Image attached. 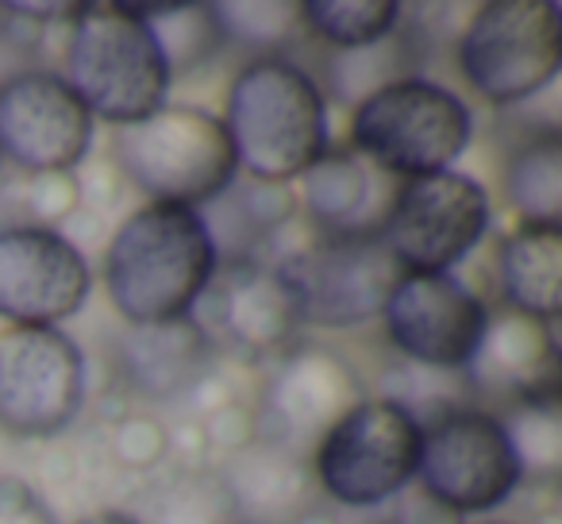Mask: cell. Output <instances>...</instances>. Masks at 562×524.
Instances as JSON below:
<instances>
[{
	"instance_id": "obj_19",
	"label": "cell",
	"mask_w": 562,
	"mask_h": 524,
	"mask_svg": "<svg viewBox=\"0 0 562 524\" xmlns=\"http://www.w3.org/2000/svg\"><path fill=\"white\" fill-rule=\"evenodd\" d=\"M212 344L204 328L186 316L173 324H150V328H132L120 344V367L127 382L139 386L147 398H173L189 390L209 367Z\"/></svg>"
},
{
	"instance_id": "obj_3",
	"label": "cell",
	"mask_w": 562,
	"mask_h": 524,
	"mask_svg": "<svg viewBox=\"0 0 562 524\" xmlns=\"http://www.w3.org/2000/svg\"><path fill=\"white\" fill-rule=\"evenodd\" d=\"M63 78L89 116L116 127L155 116L173 86L147 16L120 0L74 4Z\"/></svg>"
},
{
	"instance_id": "obj_21",
	"label": "cell",
	"mask_w": 562,
	"mask_h": 524,
	"mask_svg": "<svg viewBox=\"0 0 562 524\" xmlns=\"http://www.w3.org/2000/svg\"><path fill=\"white\" fill-rule=\"evenodd\" d=\"M505 197L520 224L562 227V135L531 132L505 158Z\"/></svg>"
},
{
	"instance_id": "obj_13",
	"label": "cell",
	"mask_w": 562,
	"mask_h": 524,
	"mask_svg": "<svg viewBox=\"0 0 562 524\" xmlns=\"http://www.w3.org/2000/svg\"><path fill=\"white\" fill-rule=\"evenodd\" d=\"M390 344L431 370H467L490 328L482 298L454 275H405L382 309Z\"/></svg>"
},
{
	"instance_id": "obj_26",
	"label": "cell",
	"mask_w": 562,
	"mask_h": 524,
	"mask_svg": "<svg viewBox=\"0 0 562 524\" xmlns=\"http://www.w3.org/2000/svg\"><path fill=\"white\" fill-rule=\"evenodd\" d=\"M0 524H55V513L24 478L0 475Z\"/></svg>"
},
{
	"instance_id": "obj_25",
	"label": "cell",
	"mask_w": 562,
	"mask_h": 524,
	"mask_svg": "<svg viewBox=\"0 0 562 524\" xmlns=\"http://www.w3.org/2000/svg\"><path fill=\"white\" fill-rule=\"evenodd\" d=\"M220 43L250 51H278L301 27L297 4H209Z\"/></svg>"
},
{
	"instance_id": "obj_27",
	"label": "cell",
	"mask_w": 562,
	"mask_h": 524,
	"mask_svg": "<svg viewBox=\"0 0 562 524\" xmlns=\"http://www.w3.org/2000/svg\"><path fill=\"white\" fill-rule=\"evenodd\" d=\"M32 43L16 32V27L0 24V86H9L16 74L32 70Z\"/></svg>"
},
{
	"instance_id": "obj_22",
	"label": "cell",
	"mask_w": 562,
	"mask_h": 524,
	"mask_svg": "<svg viewBox=\"0 0 562 524\" xmlns=\"http://www.w3.org/2000/svg\"><path fill=\"white\" fill-rule=\"evenodd\" d=\"M297 12L301 27H308L316 40L344 55L378 47L401 24L397 0H305L297 4Z\"/></svg>"
},
{
	"instance_id": "obj_20",
	"label": "cell",
	"mask_w": 562,
	"mask_h": 524,
	"mask_svg": "<svg viewBox=\"0 0 562 524\" xmlns=\"http://www.w3.org/2000/svg\"><path fill=\"white\" fill-rule=\"evenodd\" d=\"M374 174L367 158H359L351 147L328 150L313 170L305 174V201L321 232H370L378 227L374 212Z\"/></svg>"
},
{
	"instance_id": "obj_23",
	"label": "cell",
	"mask_w": 562,
	"mask_h": 524,
	"mask_svg": "<svg viewBox=\"0 0 562 524\" xmlns=\"http://www.w3.org/2000/svg\"><path fill=\"white\" fill-rule=\"evenodd\" d=\"M143 505L150 516H135L139 524H235V513H239L232 490H227V478L204 475V470L155 486Z\"/></svg>"
},
{
	"instance_id": "obj_14",
	"label": "cell",
	"mask_w": 562,
	"mask_h": 524,
	"mask_svg": "<svg viewBox=\"0 0 562 524\" xmlns=\"http://www.w3.org/2000/svg\"><path fill=\"white\" fill-rule=\"evenodd\" d=\"M89 109L78 101L63 74L32 70L0 86V158L35 178L70 174L93 143Z\"/></svg>"
},
{
	"instance_id": "obj_6",
	"label": "cell",
	"mask_w": 562,
	"mask_h": 524,
	"mask_svg": "<svg viewBox=\"0 0 562 524\" xmlns=\"http://www.w3.org/2000/svg\"><path fill=\"white\" fill-rule=\"evenodd\" d=\"M416 459L420 416L397 398H362L316 439L313 475L339 505L374 509L416 482Z\"/></svg>"
},
{
	"instance_id": "obj_17",
	"label": "cell",
	"mask_w": 562,
	"mask_h": 524,
	"mask_svg": "<svg viewBox=\"0 0 562 524\" xmlns=\"http://www.w3.org/2000/svg\"><path fill=\"white\" fill-rule=\"evenodd\" d=\"M470 375L482 386H505L520 393V405H559V352L547 324L508 313L485 328Z\"/></svg>"
},
{
	"instance_id": "obj_28",
	"label": "cell",
	"mask_w": 562,
	"mask_h": 524,
	"mask_svg": "<svg viewBox=\"0 0 562 524\" xmlns=\"http://www.w3.org/2000/svg\"><path fill=\"white\" fill-rule=\"evenodd\" d=\"M78 524H139L127 509H97V513L81 516Z\"/></svg>"
},
{
	"instance_id": "obj_12",
	"label": "cell",
	"mask_w": 562,
	"mask_h": 524,
	"mask_svg": "<svg viewBox=\"0 0 562 524\" xmlns=\"http://www.w3.org/2000/svg\"><path fill=\"white\" fill-rule=\"evenodd\" d=\"M89 290L86 255L55 224L0 227V321L9 328H58Z\"/></svg>"
},
{
	"instance_id": "obj_9",
	"label": "cell",
	"mask_w": 562,
	"mask_h": 524,
	"mask_svg": "<svg viewBox=\"0 0 562 524\" xmlns=\"http://www.w3.org/2000/svg\"><path fill=\"white\" fill-rule=\"evenodd\" d=\"M297 301L301 324L355 328L382 316L393 282L405 270L393 263L378 227L370 232H321L297 255L273 263Z\"/></svg>"
},
{
	"instance_id": "obj_18",
	"label": "cell",
	"mask_w": 562,
	"mask_h": 524,
	"mask_svg": "<svg viewBox=\"0 0 562 524\" xmlns=\"http://www.w3.org/2000/svg\"><path fill=\"white\" fill-rule=\"evenodd\" d=\"M497 282L508 313L554 324L562 313V227H513L497 250Z\"/></svg>"
},
{
	"instance_id": "obj_16",
	"label": "cell",
	"mask_w": 562,
	"mask_h": 524,
	"mask_svg": "<svg viewBox=\"0 0 562 524\" xmlns=\"http://www.w3.org/2000/svg\"><path fill=\"white\" fill-rule=\"evenodd\" d=\"M209 290L216 298V316L227 339L250 355L281 352L301 328L297 301L278 267H266L255 258L232 263L224 275L216 270Z\"/></svg>"
},
{
	"instance_id": "obj_1",
	"label": "cell",
	"mask_w": 562,
	"mask_h": 524,
	"mask_svg": "<svg viewBox=\"0 0 562 524\" xmlns=\"http://www.w3.org/2000/svg\"><path fill=\"white\" fill-rule=\"evenodd\" d=\"M104 293L127 328L193 316L220 270V247L201 209L150 201L135 209L104 250Z\"/></svg>"
},
{
	"instance_id": "obj_7",
	"label": "cell",
	"mask_w": 562,
	"mask_h": 524,
	"mask_svg": "<svg viewBox=\"0 0 562 524\" xmlns=\"http://www.w3.org/2000/svg\"><path fill=\"white\" fill-rule=\"evenodd\" d=\"M520 478V455L497 413L459 405L420 424L416 482L443 513H490L513 498Z\"/></svg>"
},
{
	"instance_id": "obj_11",
	"label": "cell",
	"mask_w": 562,
	"mask_h": 524,
	"mask_svg": "<svg viewBox=\"0 0 562 524\" xmlns=\"http://www.w3.org/2000/svg\"><path fill=\"white\" fill-rule=\"evenodd\" d=\"M86 405V355L63 328L0 332V432L63 436Z\"/></svg>"
},
{
	"instance_id": "obj_24",
	"label": "cell",
	"mask_w": 562,
	"mask_h": 524,
	"mask_svg": "<svg viewBox=\"0 0 562 524\" xmlns=\"http://www.w3.org/2000/svg\"><path fill=\"white\" fill-rule=\"evenodd\" d=\"M162 47L170 74H181L189 66H201L209 55H216L220 43L216 20L209 4H189V9H139Z\"/></svg>"
},
{
	"instance_id": "obj_2",
	"label": "cell",
	"mask_w": 562,
	"mask_h": 524,
	"mask_svg": "<svg viewBox=\"0 0 562 524\" xmlns=\"http://www.w3.org/2000/svg\"><path fill=\"white\" fill-rule=\"evenodd\" d=\"M220 124L255 186H290L331 150L324 89L281 55H258L235 74Z\"/></svg>"
},
{
	"instance_id": "obj_5",
	"label": "cell",
	"mask_w": 562,
	"mask_h": 524,
	"mask_svg": "<svg viewBox=\"0 0 562 524\" xmlns=\"http://www.w3.org/2000/svg\"><path fill=\"white\" fill-rule=\"evenodd\" d=\"M116 163L150 201L189 209L224 197L239 174L220 116L189 104H162L155 116L120 127Z\"/></svg>"
},
{
	"instance_id": "obj_4",
	"label": "cell",
	"mask_w": 562,
	"mask_h": 524,
	"mask_svg": "<svg viewBox=\"0 0 562 524\" xmlns=\"http://www.w3.org/2000/svg\"><path fill=\"white\" fill-rule=\"evenodd\" d=\"M470 135L474 116L467 101L420 74L374 86L351 112V150L397 181L451 170Z\"/></svg>"
},
{
	"instance_id": "obj_10",
	"label": "cell",
	"mask_w": 562,
	"mask_h": 524,
	"mask_svg": "<svg viewBox=\"0 0 562 524\" xmlns=\"http://www.w3.org/2000/svg\"><path fill=\"white\" fill-rule=\"evenodd\" d=\"M490 232V193L459 170L401 181L378 235L401 270L451 275Z\"/></svg>"
},
{
	"instance_id": "obj_15",
	"label": "cell",
	"mask_w": 562,
	"mask_h": 524,
	"mask_svg": "<svg viewBox=\"0 0 562 524\" xmlns=\"http://www.w3.org/2000/svg\"><path fill=\"white\" fill-rule=\"evenodd\" d=\"M367 398L351 367L328 352L285 355L266 393V416L278 424V439L290 451L293 444L321 439L351 405Z\"/></svg>"
},
{
	"instance_id": "obj_8",
	"label": "cell",
	"mask_w": 562,
	"mask_h": 524,
	"mask_svg": "<svg viewBox=\"0 0 562 524\" xmlns=\"http://www.w3.org/2000/svg\"><path fill=\"white\" fill-rule=\"evenodd\" d=\"M562 20L551 0H490L459 40V70L482 101L516 104L559 78Z\"/></svg>"
}]
</instances>
